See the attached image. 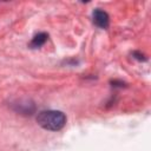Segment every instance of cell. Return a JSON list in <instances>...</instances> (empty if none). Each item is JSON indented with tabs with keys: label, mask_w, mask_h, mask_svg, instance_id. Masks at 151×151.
Here are the masks:
<instances>
[{
	"label": "cell",
	"mask_w": 151,
	"mask_h": 151,
	"mask_svg": "<svg viewBox=\"0 0 151 151\" xmlns=\"http://www.w3.org/2000/svg\"><path fill=\"white\" fill-rule=\"evenodd\" d=\"M132 55H133L134 58H137L138 60H140V61H142V60H143V61H145V60H146V57H145L143 53H140V52H133V53H132Z\"/></svg>",
	"instance_id": "4"
},
{
	"label": "cell",
	"mask_w": 151,
	"mask_h": 151,
	"mask_svg": "<svg viewBox=\"0 0 151 151\" xmlns=\"http://www.w3.org/2000/svg\"><path fill=\"white\" fill-rule=\"evenodd\" d=\"M48 39V34L45 32H40L38 34H35L32 39V41L29 42V46L32 48H40L42 45H45V42Z\"/></svg>",
	"instance_id": "3"
},
{
	"label": "cell",
	"mask_w": 151,
	"mask_h": 151,
	"mask_svg": "<svg viewBox=\"0 0 151 151\" xmlns=\"http://www.w3.org/2000/svg\"><path fill=\"white\" fill-rule=\"evenodd\" d=\"M66 116L59 110H45L40 111L37 116V123L40 127L47 131H60L66 125Z\"/></svg>",
	"instance_id": "1"
},
{
	"label": "cell",
	"mask_w": 151,
	"mask_h": 151,
	"mask_svg": "<svg viewBox=\"0 0 151 151\" xmlns=\"http://www.w3.org/2000/svg\"><path fill=\"white\" fill-rule=\"evenodd\" d=\"M92 21L97 27L105 29L110 25V17L105 11H103L100 8H96L92 12Z\"/></svg>",
	"instance_id": "2"
}]
</instances>
